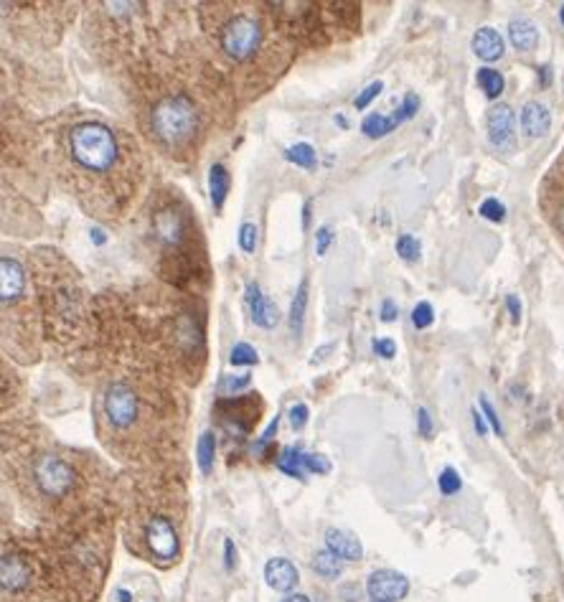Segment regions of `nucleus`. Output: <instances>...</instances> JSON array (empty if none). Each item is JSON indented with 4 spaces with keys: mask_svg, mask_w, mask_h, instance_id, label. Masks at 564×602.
I'll return each instance as SVG.
<instances>
[{
    "mask_svg": "<svg viewBox=\"0 0 564 602\" xmlns=\"http://www.w3.org/2000/svg\"><path fill=\"white\" fill-rule=\"evenodd\" d=\"M216 460V435L214 432H201L199 442H196V463H199L201 473L209 475L214 470Z\"/></svg>",
    "mask_w": 564,
    "mask_h": 602,
    "instance_id": "19",
    "label": "nucleus"
},
{
    "mask_svg": "<svg viewBox=\"0 0 564 602\" xmlns=\"http://www.w3.org/2000/svg\"><path fill=\"white\" fill-rule=\"evenodd\" d=\"M361 130H364L366 138H387L392 130H397V122L392 120V117L387 115H379V112H374V115H366L364 122H361Z\"/></svg>",
    "mask_w": 564,
    "mask_h": 602,
    "instance_id": "21",
    "label": "nucleus"
},
{
    "mask_svg": "<svg viewBox=\"0 0 564 602\" xmlns=\"http://www.w3.org/2000/svg\"><path fill=\"white\" fill-rule=\"evenodd\" d=\"M209 194H211V204H214V209H222L224 201H227V194H229V171L222 166V163L211 166Z\"/></svg>",
    "mask_w": 564,
    "mask_h": 602,
    "instance_id": "16",
    "label": "nucleus"
},
{
    "mask_svg": "<svg viewBox=\"0 0 564 602\" xmlns=\"http://www.w3.org/2000/svg\"><path fill=\"white\" fill-rule=\"evenodd\" d=\"M410 592V580L394 569H379L366 580V595L371 602H399Z\"/></svg>",
    "mask_w": 564,
    "mask_h": 602,
    "instance_id": "7",
    "label": "nucleus"
},
{
    "mask_svg": "<svg viewBox=\"0 0 564 602\" xmlns=\"http://www.w3.org/2000/svg\"><path fill=\"white\" fill-rule=\"evenodd\" d=\"M333 239H336V234H333V229L331 227H321L316 232V252L318 255H326L328 252V247H331L333 244Z\"/></svg>",
    "mask_w": 564,
    "mask_h": 602,
    "instance_id": "36",
    "label": "nucleus"
},
{
    "mask_svg": "<svg viewBox=\"0 0 564 602\" xmlns=\"http://www.w3.org/2000/svg\"><path fill=\"white\" fill-rule=\"evenodd\" d=\"M432 323H435V310H432V305L427 303V300H422V303H417L415 310H412V326H415L417 331H425Z\"/></svg>",
    "mask_w": 564,
    "mask_h": 602,
    "instance_id": "27",
    "label": "nucleus"
},
{
    "mask_svg": "<svg viewBox=\"0 0 564 602\" xmlns=\"http://www.w3.org/2000/svg\"><path fill=\"white\" fill-rule=\"evenodd\" d=\"M247 384H249V374H244V376H227V379H224V382H222V387L224 389H232V392H237V389L247 387Z\"/></svg>",
    "mask_w": 564,
    "mask_h": 602,
    "instance_id": "42",
    "label": "nucleus"
},
{
    "mask_svg": "<svg viewBox=\"0 0 564 602\" xmlns=\"http://www.w3.org/2000/svg\"><path fill=\"white\" fill-rule=\"evenodd\" d=\"M290 425H293V430H303L308 425V404L298 402L290 407Z\"/></svg>",
    "mask_w": 564,
    "mask_h": 602,
    "instance_id": "34",
    "label": "nucleus"
},
{
    "mask_svg": "<svg viewBox=\"0 0 564 602\" xmlns=\"http://www.w3.org/2000/svg\"><path fill=\"white\" fill-rule=\"evenodd\" d=\"M143 542L148 557L161 564L176 562L178 554H181V539H178L176 526H173V521L168 516L155 514L145 519Z\"/></svg>",
    "mask_w": 564,
    "mask_h": 602,
    "instance_id": "5",
    "label": "nucleus"
},
{
    "mask_svg": "<svg viewBox=\"0 0 564 602\" xmlns=\"http://www.w3.org/2000/svg\"><path fill=\"white\" fill-rule=\"evenodd\" d=\"M313 572L323 580H336V577L343 575V559L336 557L331 549H323V552H316L313 562H310Z\"/></svg>",
    "mask_w": 564,
    "mask_h": 602,
    "instance_id": "17",
    "label": "nucleus"
},
{
    "mask_svg": "<svg viewBox=\"0 0 564 602\" xmlns=\"http://www.w3.org/2000/svg\"><path fill=\"white\" fill-rule=\"evenodd\" d=\"M382 89H384V82H382V79H376V82H371L369 87H366L364 92H361L359 97H356V100H354L356 110H366V107H369L371 102H374L376 97H379V94H382Z\"/></svg>",
    "mask_w": 564,
    "mask_h": 602,
    "instance_id": "32",
    "label": "nucleus"
},
{
    "mask_svg": "<svg viewBox=\"0 0 564 602\" xmlns=\"http://www.w3.org/2000/svg\"><path fill=\"white\" fill-rule=\"evenodd\" d=\"M308 219H310V201H305V206H303V227H308Z\"/></svg>",
    "mask_w": 564,
    "mask_h": 602,
    "instance_id": "50",
    "label": "nucleus"
},
{
    "mask_svg": "<svg viewBox=\"0 0 564 602\" xmlns=\"http://www.w3.org/2000/svg\"><path fill=\"white\" fill-rule=\"evenodd\" d=\"M153 133L155 138L166 145H178L194 133L199 125V115H196L194 102L183 97V94H173L166 97L163 102H158L153 110Z\"/></svg>",
    "mask_w": 564,
    "mask_h": 602,
    "instance_id": "2",
    "label": "nucleus"
},
{
    "mask_svg": "<svg viewBox=\"0 0 564 602\" xmlns=\"http://www.w3.org/2000/svg\"><path fill=\"white\" fill-rule=\"evenodd\" d=\"M506 308H509V313H511V321L519 323L521 321V300L516 298V295H509V298H506Z\"/></svg>",
    "mask_w": 564,
    "mask_h": 602,
    "instance_id": "44",
    "label": "nucleus"
},
{
    "mask_svg": "<svg viewBox=\"0 0 564 602\" xmlns=\"http://www.w3.org/2000/svg\"><path fill=\"white\" fill-rule=\"evenodd\" d=\"M338 595L343 597V602H356L361 597V590H359V585H356V582H349V585H341Z\"/></svg>",
    "mask_w": 564,
    "mask_h": 602,
    "instance_id": "41",
    "label": "nucleus"
},
{
    "mask_svg": "<svg viewBox=\"0 0 564 602\" xmlns=\"http://www.w3.org/2000/svg\"><path fill=\"white\" fill-rule=\"evenodd\" d=\"M298 580V569H295V564L290 559L275 557L265 564V582L275 592H290L298 585Z\"/></svg>",
    "mask_w": 564,
    "mask_h": 602,
    "instance_id": "11",
    "label": "nucleus"
},
{
    "mask_svg": "<svg viewBox=\"0 0 564 602\" xmlns=\"http://www.w3.org/2000/svg\"><path fill=\"white\" fill-rule=\"evenodd\" d=\"M333 348V343H326V346H321L316 351V356H313V359H310V364H318V361H323L328 356V351H331Z\"/></svg>",
    "mask_w": 564,
    "mask_h": 602,
    "instance_id": "45",
    "label": "nucleus"
},
{
    "mask_svg": "<svg viewBox=\"0 0 564 602\" xmlns=\"http://www.w3.org/2000/svg\"><path fill=\"white\" fill-rule=\"evenodd\" d=\"M224 567H227L229 572L237 567V547H234L232 539H227V542H224Z\"/></svg>",
    "mask_w": 564,
    "mask_h": 602,
    "instance_id": "40",
    "label": "nucleus"
},
{
    "mask_svg": "<svg viewBox=\"0 0 564 602\" xmlns=\"http://www.w3.org/2000/svg\"><path fill=\"white\" fill-rule=\"evenodd\" d=\"M504 51H506L504 39H501V34H498L496 28L483 26V28H478L476 34H473V54H476L478 59H483L491 64V61L501 59Z\"/></svg>",
    "mask_w": 564,
    "mask_h": 602,
    "instance_id": "14",
    "label": "nucleus"
},
{
    "mask_svg": "<svg viewBox=\"0 0 564 602\" xmlns=\"http://www.w3.org/2000/svg\"><path fill=\"white\" fill-rule=\"evenodd\" d=\"M371 346H374V351L382 356V359H394V356H397V343H394L392 338H374Z\"/></svg>",
    "mask_w": 564,
    "mask_h": 602,
    "instance_id": "35",
    "label": "nucleus"
},
{
    "mask_svg": "<svg viewBox=\"0 0 564 602\" xmlns=\"http://www.w3.org/2000/svg\"><path fill=\"white\" fill-rule=\"evenodd\" d=\"M417 427H420L422 437H432V417L425 407L417 409Z\"/></svg>",
    "mask_w": 564,
    "mask_h": 602,
    "instance_id": "38",
    "label": "nucleus"
},
{
    "mask_svg": "<svg viewBox=\"0 0 564 602\" xmlns=\"http://www.w3.org/2000/svg\"><path fill=\"white\" fill-rule=\"evenodd\" d=\"M552 128V112L542 102H526L524 110H521V130H524L526 138L537 140L544 138Z\"/></svg>",
    "mask_w": 564,
    "mask_h": 602,
    "instance_id": "9",
    "label": "nucleus"
},
{
    "mask_svg": "<svg viewBox=\"0 0 564 602\" xmlns=\"http://www.w3.org/2000/svg\"><path fill=\"white\" fill-rule=\"evenodd\" d=\"M277 470H282L290 478H303V453L300 450H285V453L277 458Z\"/></svg>",
    "mask_w": 564,
    "mask_h": 602,
    "instance_id": "23",
    "label": "nucleus"
},
{
    "mask_svg": "<svg viewBox=\"0 0 564 602\" xmlns=\"http://www.w3.org/2000/svg\"><path fill=\"white\" fill-rule=\"evenodd\" d=\"M69 150L82 168L94 173H105L117 161V140L105 125L84 122L69 133Z\"/></svg>",
    "mask_w": 564,
    "mask_h": 602,
    "instance_id": "1",
    "label": "nucleus"
},
{
    "mask_svg": "<svg viewBox=\"0 0 564 602\" xmlns=\"http://www.w3.org/2000/svg\"><path fill=\"white\" fill-rule=\"evenodd\" d=\"M379 318H382L384 323H394L399 318V308H397V303H394V300H384L382 303V315H379Z\"/></svg>",
    "mask_w": 564,
    "mask_h": 602,
    "instance_id": "39",
    "label": "nucleus"
},
{
    "mask_svg": "<svg viewBox=\"0 0 564 602\" xmlns=\"http://www.w3.org/2000/svg\"><path fill=\"white\" fill-rule=\"evenodd\" d=\"M473 427H476V432L481 437H486L488 430H491V427H488V422H486V417H483L481 409H473Z\"/></svg>",
    "mask_w": 564,
    "mask_h": 602,
    "instance_id": "43",
    "label": "nucleus"
},
{
    "mask_svg": "<svg viewBox=\"0 0 564 602\" xmlns=\"http://www.w3.org/2000/svg\"><path fill=\"white\" fill-rule=\"evenodd\" d=\"M539 79H542V87L552 84V67H539Z\"/></svg>",
    "mask_w": 564,
    "mask_h": 602,
    "instance_id": "46",
    "label": "nucleus"
},
{
    "mask_svg": "<svg viewBox=\"0 0 564 602\" xmlns=\"http://www.w3.org/2000/svg\"><path fill=\"white\" fill-rule=\"evenodd\" d=\"M476 82H478V87L483 89V94H486L488 100H498V97H501V94H504V89H506L504 74L498 72V69H491V67L478 69Z\"/></svg>",
    "mask_w": 564,
    "mask_h": 602,
    "instance_id": "18",
    "label": "nucleus"
},
{
    "mask_svg": "<svg viewBox=\"0 0 564 602\" xmlns=\"http://www.w3.org/2000/svg\"><path fill=\"white\" fill-rule=\"evenodd\" d=\"M140 412L138 394L125 384H112L105 394V417L112 430H128L135 425Z\"/></svg>",
    "mask_w": 564,
    "mask_h": 602,
    "instance_id": "6",
    "label": "nucleus"
},
{
    "mask_svg": "<svg viewBox=\"0 0 564 602\" xmlns=\"http://www.w3.org/2000/svg\"><path fill=\"white\" fill-rule=\"evenodd\" d=\"M437 488L443 496H455L463 488V478H460L458 470L448 465V468H443V473L437 475Z\"/></svg>",
    "mask_w": 564,
    "mask_h": 602,
    "instance_id": "24",
    "label": "nucleus"
},
{
    "mask_svg": "<svg viewBox=\"0 0 564 602\" xmlns=\"http://www.w3.org/2000/svg\"><path fill=\"white\" fill-rule=\"evenodd\" d=\"M486 128H488V140H491L496 148H506V145L514 143L516 133V115L509 105H493L488 110L486 117Z\"/></svg>",
    "mask_w": 564,
    "mask_h": 602,
    "instance_id": "8",
    "label": "nucleus"
},
{
    "mask_svg": "<svg viewBox=\"0 0 564 602\" xmlns=\"http://www.w3.org/2000/svg\"><path fill=\"white\" fill-rule=\"evenodd\" d=\"M478 214H481L483 219L493 221V224H501V221L506 219V206L498 199H486L481 204V209H478Z\"/></svg>",
    "mask_w": 564,
    "mask_h": 602,
    "instance_id": "29",
    "label": "nucleus"
},
{
    "mask_svg": "<svg viewBox=\"0 0 564 602\" xmlns=\"http://www.w3.org/2000/svg\"><path fill=\"white\" fill-rule=\"evenodd\" d=\"M509 41L516 51H531L539 44V28L529 18H514L509 23Z\"/></svg>",
    "mask_w": 564,
    "mask_h": 602,
    "instance_id": "15",
    "label": "nucleus"
},
{
    "mask_svg": "<svg viewBox=\"0 0 564 602\" xmlns=\"http://www.w3.org/2000/svg\"><path fill=\"white\" fill-rule=\"evenodd\" d=\"M420 252H422L420 239L412 237V234H402V237L397 239V255L402 257L404 262H417L420 260Z\"/></svg>",
    "mask_w": 564,
    "mask_h": 602,
    "instance_id": "25",
    "label": "nucleus"
},
{
    "mask_svg": "<svg viewBox=\"0 0 564 602\" xmlns=\"http://www.w3.org/2000/svg\"><path fill=\"white\" fill-rule=\"evenodd\" d=\"M285 158H288L290 163H295V166L300 168H316L318 158H316V148L310 143H295L293 148L285 150Z\"/></svg>",
    "mask_w": 564,
    "mask_h": 602,
    "instance_id": "22",
    "label": "nucleus"
},
{
    "mask_svg": "<svg viewBox=\"0 0 564 602\" xmlns=\"http://www.w3.org/2000/svg\"><path fill=\"white\" fill-rule=\"evenodd\" d=\"M247 305H249V313H252V321H255V326H260V328L277 326V308L272 303H267V298L262 295V290L257 282H249L247 285Z\"/></svg>",
    "mask_w": 564,
    "mask_h": 602,
    "instance_id": "13",
    "label": "nucleus"
},
{
    "mask_svg": "<svg viewBox=\"0 0 564 602\" xmlns=\"http://www.w3.org/2000/svg\"><path fill=\"white\" fill-rule=\"evenodd\" d=\"M26 288V272L13 257L0 260V293H3V305L13 303Z\"/></svg>",
    "mask_w": 564,
    "mask_h": 602,
    "instance_id": "12",
    "label": "nucleus"
},
{
    "mask_svg": "<svg viewBox=\"0 0 564 602\" xmlns=\"http://www.w3.org/2000/svg\"><path fill=\"white\" fill-rule=\"evenodd\" d=\"M282 602H310L308 595H300V592H295V595H288Z\"/></svg>",
    "mask_w": 564,
    "mask_h": 602,
    "instance_id": "49",
    "label": "nucleus"
},
{
    "mask_svg": "<svg viewBox=\"0 0 564 602\" xmlns=\"http://www.w3.org/2000/svg\"><path fill=\"white\" fill-rule=\"evenodd\" d=\"M481 412H483V417H486L488 427H491L496 435H504V425H501V417L496 415V409H493V404L488 402V397H481Z\"/></svg>",
    "mask_w": 564,
    "mask_h": 602,
    "instance_id": "33",
    "label": "nucleus"
},
{
    "mask_svg": "<svg viewBox=\"0 0 564 602\" xmlns=\"http://www.w3.org/2000/svg\"><path fill=\"white\" fill-rule=\"evenodd\" d=\"M277 427H280V417L275 415V420H272L270 425H267V430L262 432V437H260V440H257L255 445H252V453H260V450H265V445H267V442H270L272 437H275Z\"/></svg>",
    "mask_w": 564,
    "mask_h": 602,
    "instance_id": "37",
    "label": "nucleus"
},
{
    "mask_svg": "<svg viewBox=\"0 0 564 602\" xmlns=\"http://www.w3.org/2000/svg\"><path fill=\"white\" fill-rule=\"evenodd\" d=\"M303 468H305V473L328 475V473H331V460H328L326 455L303 453Z\"/></svg>",
    "mask_w": 564,
    "mask_h": 602,
    "instance_id": "28",
    "label": "nucleus"
},
{
    "mask_svg": "<svg viewBox=\"0 0 564 602\" xmlns=\"http://www.w3.org/2000/svg\"><path fill=\"white\" fill-rule=\"evenodd\" d=\"M326 549H331L336 557L343 562H359L364 559V544L359 542V536L343 529H328L326 531Z\"/></svg>",
    "mask_w": 564,
    "mask_h": 602,
    "instance_id": "10",
    "label": "nucleus"
},
{
    "mask_svg": "<svg viewBox=\"0 0 564 602\" xmlns=\"http://www.w3.org/2000/svg\"><path fill=\"white\" fill-rule=\"evenodd\" d=\"M305 310H308V280L300 282L298 293H295L293 298V305H290V331H293L295 336L303 331Z\"/></svg>",
    "mask_w": 564,
    "mask_h": 602,
    "instance_id": "20",
    "label": "nucleus"
},
{
    "mask_svg": "<svg viewBox=\"0 0 564 602\" xmlns=\"http://www.w3.org/2000/svg\"><path fill=\"white\" fill-rule=\"evenodd\" d=\"M31 473H34V483L41 496L64 498L77 486V470H74L67 460L54 453L39 455Z\"/></svg>",
    "mask_w": 564,
    "mask_h": 602,
    "instance_id": "3",
    "label": "nucleus"
},
{
    "mask_svg": "<svg viewBox=\"0 0 564 602\" xmlns=\"http://www.w3.org/2000/svg\"><path fill=\"white\" fill-rule=\"evenodd\" d=\"M239 247L247 252V255H255V249H257V227L255 224H242L239 227Z\"/></svg>",
    "mask_w": 564,
    "mask_h": 602,
    "instance_id": "31",
    "label": "nucleus"
},
{
    "mask_svg": "<svg viewBox=\"0 0 564 602\" xmlns=\"http://www.w3.org/2000/svg\"><path fill=\"white\" fill-rule=\"evenodd\" d=\"M257 361H260V356H257V351L249 343H237L232 348V354H229V364L232 366H252Z\"/></svg>",
    "mask_w": 564,
    "mask_h": 602,
    "instance_id": "26",
    "label": "nucleus"
},
{
    "mask_svg": "<svg viewBox=\"0 0 564 602\" xmlns=\"http://www.w3.org/2000/svg\"><path fill=\"white\" fill-rule=\"evenodd\" d=\"M559 21H562V26H564V3H562V8H559Z\"/></svg>",
    "mask_w": 564,
    "mask_h": 602,
    "instance_id": "51",
    "label": "nucleus"
},
{
    "mask_svg": "<svg viewBox=\"0 0 564 602\" xmlns=\"http://www.w3.org/2000/svg\"><path fill=\"white\" fill-rule=\"evenodd\" d=\"M89 237H92V242L97 244V247H102V244L107 242V237H105V232H102V229H92V232H89Z\"/></svg>",
    "mask_w": 564,
    "mask_h": 602,
    "instance_id": "47",
    "label": "nucleus"
},
{
    "mask_svg": "<svg viewBox=\"0 0 564 602\" xmlns=\"http://www.w3.org/2000/svg\"><path fill=\"white\" fill-rule=\"evenodd\" d=\"M417 107H420V97H417V94H407V97H404L402 100V105H399V110L394 112L392 115V120L397 122V125H402L404 120H410V117H415L417 115Z\"/></svg>",
    "mask_w": 564,
    "mask_h": 602,
    "instance_id": "30",
    "label": "nucleus"
},
{
    "mask_svg": "<svg viewBox=\"0 0 564 602\" xmlns=\"http://www.w3.org/2000/svg\"><path fill=\"white\" fill-rule=\"evenodd\" d=\"M260 41V23L249 16H234L219 31V44H222L224 54L234 61H247L249 56H255V51L260 49Z\"/></svg>",
    "mask_w": 564,
    "mask_h": 602,
    "instance_id": "4",
    "label": "nucleus"
},
{
    "mask_svg": "<svg viewBox=\"0 0 564 602\" xmlns=\"http://www.w3.org/2000/svg\"><path fill=\"white\" fill-rule=\"evenodd\" d=\"M115 597H117V602H133V592L122 590V587H117Z\"/></svg>",
    "mask_w": 564,
    "mask_h": 602,
    "instance_id": "48",
    "label": "nucleus"
}]
</instances>
